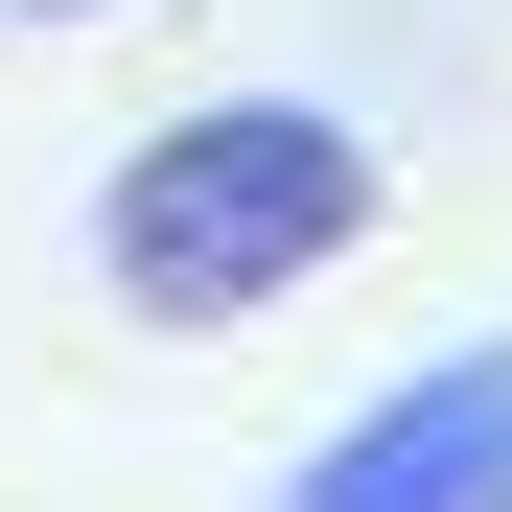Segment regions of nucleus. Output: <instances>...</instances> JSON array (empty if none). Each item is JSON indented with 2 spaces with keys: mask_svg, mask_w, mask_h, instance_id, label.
Here are the masks:
<instances>
[{
  "mask_svg": "<svg viewBox=\"0 0 512 512\" xmlns=\"http://www.w3.org/2000/svg\"><path fill=\"white\" fill-rule=\"evenodd\" d=\"M47 24H94V0H47Z\"/></svg>",
  "mask_w": 512,
  "mask_h": 512,
  "instance_id": "nucleus-3",
  "label": "nucleus"
},
{
  "mask_svg": "<svg viewBox=\"0 0 512 512\" xmlns=\"http://www.w3.org/2000/svg\"><path fill=\"white\" fill-rule=\"evenodd\" d=\"M350 233H373V140H350V117L210 94V117H163L117 187H94V280H117L140 326H256V303H303Z\"/></svg>",
  "mask_w": 512,
  "mask_h": 512,
  "instance_id": "nucleus-1",
  "label": "nucleus"
},
{
  "mask_svg": "<svg viewBox=\"0 0 512 512\" xmlns=\"http://www.w3.org/2000/svg\"><path fill=\"white\" fill-rule=\"evenodd\" d=\"M280 512H512V350H443V373H396L373 419H326V466Z\"/></svg>",
  "mask_w": 512,
  "mask_h": 512,
  "instance_id": "nucleus-2",
  "label": "nucleus"
}]
</instances>
